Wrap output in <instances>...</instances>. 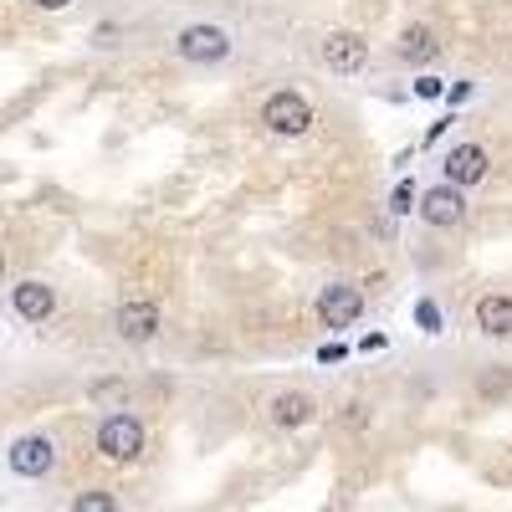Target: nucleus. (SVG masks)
Returning <instances> with one entry per match:
<instances>
[{
    "label": "nucleus",
    "mask_w": 512,
    "mask_h": 512,
    "mask_svg": "<svg viewBox=\"0 0 512 512\" xmlns=\"http://www.w3.org/2000/svg\"><path fill=\"white\" fill-rule=\"evenodd\" d=\"M144 441H149L144 420H139L134 410H113V415H103V425H98L93 451H98L108 466H128V461L144 456Z\"/></svg>",
    "instance_id": "nucleus-1"
},
{
    "label": "nucleus",
    "mask_w": 512,
    "mask_h": 512,
    "mask_svg": "<svg viewBox=\"0 0 512 512\" xmlns=\"http://www.w3.org/2000/svg\"><path fill=\"white\" fill-rule=\"evenodd\" d=\"M175 52L190 62V67H221L231 52H236V41L226 26H210V21H195L175 36Z\"/></svg>",
    "instance_id": "nucleus-2"
},
{
    "label": "nucleus",
    "mask_w": 512,
    "mask_h": 512,
    "mask_svg": "<svg viewBox=\"0 0 512 512\" xmlns=\"http://www.w3.org/2000/svg\"><path fill=\"white\" fill-rule=\"evenodd\" d=\"M262 123L272 128V134H282V139H303L318 118H313V103H308L303 93L282 88V93H272V98L262 103Z\"/></svg>",
    "instance_id": "nucleus-3"
},
{
    "label": "nucleus",
    "mask_w": 512,
    "mask_h": 512,
    "mask_svg": "<svg viewBox=\"0 0 512 512\" xmlns=\"http://www.w3.org/2000/svg\"><path fill=\"white\" fill-rule=\"evenodd\" d=\"M318 323L323 328H333V333H344V328H354L359 318H364V292L354 287V282H328L323 292H318Z\"/></svg>",
    "instance_id": "nucleus-4"
},
{
    "label": "nucleus",
    "mask_w": 512,
    "mask_h": 512,
    "mask_svg": "<svg viewBox=\"0 0 512 512\" xmlns=\"http://www.w3.org/2000/svg\"><path fill=\"white\" fill-rule=\"evenodd\" d=\"M6 466L26 482H41L57 466V441L52 436H16L11 451H6Z\"/></svg>",
    "instance_id": "nucleus-5"
},
{
    "label": "nucleus",
    "mask_w": 512,
    "mask_h": 512,
    "mask_svg": "<svg viewBox=\"0 0 512 512\" xmlns=\"http://www.w3.org/2000/svg\"><path fill=\"white\" fill-rule=\"evenodd\" d=\"M323 62H328V72H338V77H354V72H364V62H369V41H364L359 31H328V36H323Z\"/></svg>",
    "instance_id": "nucleus-6"
},
{
    "label": "nucleus",
    "mask_w": 512,
    "mask_h": 512,
    "mask_svg": "<svg viewBox=\"0 0 512 512\" xmlns=\"http://www.w3.org/2000/svg\"><path fill=\"white\" fill-rule=\"evenodd\" d=\"M113 328L123 344H149V338L159 333V308L149 303V297H134V303H123L113 313Z\"/></svg>",
    "instance_id": "nucleus-7"
},
{
    "label": "nucleus",
    "mask_w": 512,
    "mask_h": 512,
    "mask_svg": "<svg viewBox=\"0 0 512 512\" xmlns=\"http://www.w3.org/2000/svg\"><path fill=\"white\" fill-rule=\"evenodd\" d=\"M487 149L482 144H472V139H466V144H456L451 154H446V185H482L487 180Z\"/></svg>",
    "instance_id": "nucleus-8"
},
{
    "label": "nucleus",
    "mask_w": 512,
    "mask_h": 512,
    "mask_svg": "<svg viewBox=\"0 0 512 512\" xmlns=\"http://www.w3.org/2000/svg\"><path fill=\"white\" fill-rule=\"evenodd\" d=\"M267 415H272L277 431H303V425H313V415H318V400L303 395V390H282V395H272Z\"/></svg>",
    "instance_id": "nucleus-9"
},
{
    "label": "nucleus",
    "mask_w": 512,
    "mask_h": 512,
    "mask_svg": "<svg viewBox=\"0 0 512 512\" xmlns=\"http://www.w3.org/2000/svg\"><path fill=\"white\" fill-rule=\"evenodd\" d=\"M420 216L431 226H461L466 221V200H461L456 185H431L420 195Z\"/></svg>",
    "instance_id": "nucleus-10"
},
{
    "label": "nucleus",
    "mask_w": 512,
    "mask_h": 512,
    "mask_svg": "<svg viewBox=\"0 0 512 512\" xmlns=\"http://www.w3.org/2000/svg\"><path fill=\"white\" fill-rule=\"evenodd\" d=\"M11 308H16V318L41 323V318L57 313V292L47 282H21V287H11Z\"/></svg>",
    "instance_id": "nucleus-11"
},
{
    "label": "nucleus",
    "mask_w": 512,
    "mask_h": 512,
    "mask_svg": "<svg viewBox=\"0 0 512 512\" xmlns=\"http://www.w3.org/2000/svg\"><path fill=\"white\" fill-rule=\"evenodd\" d=\"M441 52V36H436V26H425V21H415V26H405L400 31V41H395V57L400 62H431Z\"/></svg>",
    "instance_id": "nucleus-12"
},
{
    "label": "nucleus",
    "mask_w": 512,
    "mask_h": 512,
    "mask_svg": "<svg viewBox=\"0 0 512 512\" xmlns=\"http://www.w3.org/2000/svg\"><path fill=\"white\" fill-rule=\"evenodd\" d=\"M477 328L487 338H512V297L507 292H487L477 303Z\"/></svg>",
    "instance_id": "nucleus-13"
},
{
    "label": "nucleus",
    "mask_w": 512,
    "mask_h": 512,
    "mask_svg": "<svg viewBox=\"0 0 512 512\" xmlns=\"http://www.w3.org/2000/svg\"><path fill=\"white\" fill-rule=\"evenodd\" d=\"M67 512H123V502H118L113 487H82Z\"/></svg>",
    "instance_id": "nucleus-14"
},
{
    "label": "nucleus",
    "mask_w": 512,
    "mask_h": 512,
    "mask_svg": "<svg viewBox=\"0 0 512 512\" xmlns=\"http://www.w3.org/2000/svg\"><path fill=\"white\" fill-rule=\"evenodd\" d=\"M88 395H93L98 405H123V395H128V384H123V379H98V384H93Z\"/></svg>",
    "instance_id": "nucleus-15"
},
{
    "label": "nucleus",
    "mask_w": 512,
    "mask_h": 512,
    "mask_svg": "<svg viewBox=\"0 0 512 512\" xmlns=\"http://www.w3.org/2000/svg\"><path fill=\"white\" fill-rule=\"evenodd\" d=\"M415 323H420L425 333H441V308L431 303V297H425V303H415Z\"/></svg>",
    "instance_id": "nucleus-16"
},
{
    "label": "nucleus",
    "mask_w": 512,
    "mask_h": 512,
    "mask_svg": "<svg viewBox=\"0 0 512 512\" xmlns=\"http://www.w3.org/2000/svg\"><path fill=\"white\" fill-rule=\"evenodd\" d=\"M441 93H446L441 77H415V98H441Z\"/></svg>",
    "instance_id": "nucleus-17"
},
{
    "label": "nucleus",
    "mask_w": 512,
    "mask_h": 512,
    "mask_svg": "<svg viewBox=\"0 0 512 512\" xmlns=\"http://www.w3.org/2000/svg\"><path fill=\"white\" fill-rule=\"evenodd\" d=\"M31 6H36V11H67L72 0H31Z\"/></svg>",
    "instance_id": "nucleus-18"
},
{
    "label": "nucleus",
    "mask_w": 512,
    "mask_h": 512,
    "mask_svg": "<svg viewBox=\"0 0 512 512\" xmlns=\"http://www.w3.org/2000/svg\"><path fill=\"white\" fill-rule=\"evenodd\" d=\"M0 277H6V251H0Z\"/></svg>",
    "instance_id": "nucleus-19"
}]
</instances>
